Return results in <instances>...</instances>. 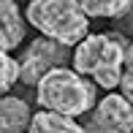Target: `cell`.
I'll list each match as a JSON object with an SVG mask.
<instances>
[{
  "mask_svg": "<svg viewBox=\"0 0 133 133\" xmlns=\"http://www.w3.org/2000/svg\"><path fill=\"white\" fill-rule=\"evenodd\" d=\"M130 41L122 33H92L82 41L71 54L74 71L84 79H92L98 87H119L125 74V52Z\"/></svg>",
  "mask_w": 133,
  "mask_h": 133,
  "instance_id": "cell-1",
  "label": "cell"
},
{
  "mask_svg": "<svg viewBox=\"0 0 133 133\" xmlns=\"http://www.w3.org/2000/svg\"><path fill=\"white\" fill-rule=\"evenodd\" d=\"M35 101L44 111L74 119L79 114H90L98 106V84L84 79L74 68H57L38 82Z\"/></svg>",
  "mask_w": 133,
  "mask_h": 133,
  "instance_id": "cell-2",
  "label": "cell"
},
{
  "mask_svg": "<svg viewBox=\"0 0 133 133\" xmlns=\"http://www.w3.org/2000/svg\"><path fill=\"white\" fill-rule=\"evenodd\" d=\"M25 19L44 38H52L68 49H76L90 35V19L79 0H30Z\"/></svg>",
  "mask_w": 133,
  "mask_h": 133,
  "instance_id": "cell-3",
  "label": "cell"
},
{
  "mask_svg": "<svg viewBox=\"0 0 133 133\" xmlns=\"http://www.w3.org/2000/svg\"><path fill=\"white\" fill-rule=\"evenodd\" d=\"M65 60H74L68 57V46L57 44L52 38H35L19 57V82L38 87V82L46 74L65 68Z\"/></svg>",
  "mask_w": 133,
  "mask_h": 133,
  "instance_id": "cell-4",
  "label": "cell"
},
{
  "mask_svg": "<svg viewBox=\"0 0 133 133\" xmlns=\"http://www.w3.org/2000/svg\"><path fill=\"white\" fill-rule=\"evenodd\" d=\"M84 133H133V103L119 92H109L90 111Z\"/></svg>",
  "mask_w": 133,
  "mask_h": 133,
  "instance_id": "cell-5",
  "label": "cell"
},
{
  "mask_svg": "<svg viewBox=\"0 0 133 133\" xmlns=\"http://www.w3.org/2000/svg\"><path fill=\"white\" fill-rule=\"evenodd\" d=\"M25 16L16 0H0V52H11L25 41Z\"/></svg>",
  "mask_w": 133,
  "mask_h": 133,
  "instance_id": "cell-6",
  "label": "cell"
},
{
  "mask_svg": "<svg viewBox=\"0 0 133 133\" xmlns=\"http://www.w3.org/2000/svg\"><path fill=\"white\" fill-rule=\"evenodd\" d=\"M33 114L25 98L16 95H5L0 103V133H27Z\"/></svg>",
  "mask_w": 133,
  "mask_h": 133,
  "instance_id": "cell-7",
  "label": "cell"
},
{
  "mask_svg": "<svg viewBox=\"0 0 133 133\" xmlns=\"http://www.w3.org/2000/svg\"><path fill=\"white\" fill-rule=\"evenodd\" d=\"M27 133H84V125H79L71 117H63V114L41 109L38 114H33V122H30Z\"/></svg>",
  "mask_w": 133,
  "mask_h": 133,
  "instance_id": "cell-8",
  "label": "cell"
},
{
  "mask_svg": "<svg viewBox=\"0 0 133 133\" xmlns=\"http://www.w3.org/2000/svg\"><path fill=\"white\" fill-rule=\"evenodd\" d=\"M84 14L95 19H122L133 8V0H79Z\"/></svg>",
  "mask_w": 133,
  "mask_h": 133,
  "instance_id": "cell-9",
  "label": "cell"
},
{
  "mask_svg": "<svg viewBox=\"0 0 133 133\" xmlns=\"http://www.w3.org/2000/svg\"><path fill=\"white\" fill-rule=\"evenodd\" d=\"M19 82V60H14L8 52H0V90L8 92Z\"/></svg>",
  "mask_w": 133,
  "mask_h": 133,
  "instance_id": "cell-10",
  "label": "cell"
},
{
  "mask_svg": "<svg viewBox=\"0 0 133 133\" xmlns=\"http://www.w3.org/2000/svg\"><path fill=\"white\" fill-rule=\"evenodd\" d=\"M119 95H125L133 103V41L128 44V52H125V74L119 82Z\"/></svg>",
  "mask_w": 133,
  "mask_h": 133,
  "instance_id": "cell-11",
  "label": "cell"
},
{
  "mask_svg": "<svg viewBox=\"0 0 133 133\" xmlns=\"http://www.w3.org/2000/svg\"><path fill=\"white\" fill-rule=\"evenodd\" d=\"M0 103H3V90H0Z\"/></svg>",
  "mask_w": 133,
  "mask_h": 133,
  "instance_id": "cell-12",
  "label": "cell"
}]
</instances>
